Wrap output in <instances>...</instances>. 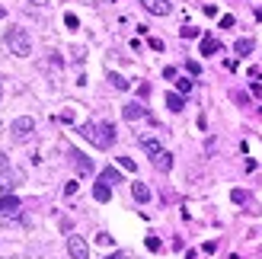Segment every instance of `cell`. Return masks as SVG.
Instances as JSON below:
<instances>
[{
  "label": "cell",
  "instance_id": "1",
  "mask_svg": "<svg viewBox=\"0 0 262 259\" xmlns=\"http://www.w3.org/2000/svg\"><path fill=\"white\" fill-rule=\"evenodd\" d=\"M80 135L90 141L93 147H99V150H106V147H112V141H115V128L109 125V122H86V125H80Z\"/></svg>",
  "mask_w": 262,
  "mask_h": 259
},
{
  "label": "cell",
  "instance_id": "2",
  "mask_svg": "<svg viewBox=\"0 0 262 259\" xmlns=\"http://www.w3.org/2000/svg\"><path fill=\"white\" fill-rule=\"evenodd\" d=\"M7 48H10L16 58H29V55H32V38H29V32L19 29V26H16V29H10V32H7Z\"/></svg>",
  "mask_w": 262,
  "mask_h": 259
},
{
  "label": "cell",
  "instance_id": "3",
  "mask_svg": "<svg viewBox=\"0 0 262 259\" xmlns=\"http://www.w3.org/2000/svg\"><path fill=\"white\" fill-rule=\"evenodd\" d=\"M32 132H35V119H29V115H19V119H13V125H10V138L19 141V144L29 141Z\"/></svg>",
  "mask_w": 262,
  "mask_h": 259
},
{
  "label": "cell",
  "instance_id": "4",
  "mask_svg": "<svg viewBox=\"0 0 262 259\" xmlns=\"http://www.w3.org/2000/svg\"><path fill=\"white\" fill-rule=\"evenodd\" d=\"M23 183V173L13 170V166H7V170H0V192L4 196H13V189H16Z\"/></svg>",
  "mask_w": 262,
  "mask_h": 259
},
{
  "label": "cell",
  "instance_id": "5",
  "mask_svg": "<svg viewBox=\"0 0 262 259\" xmlns=\"http://www.w3.org/2000/svg\"><path fill=\"white\" fill-rule=\"evenodd\" d=\"M68 253H71V259H90L86 240H83L80 234H71V237H68Z\"/></svg>",
  "mask_w": 262,
  "mask_h": 259
},
{
  "label": "cell",
  "instance_id": "6",
  "mask_svg": "<svg viewBox=\"0 0 262 259\" xmlns=\"http://www.w3.org/2000/svg\"><path fill=\"white\" fill-rule=\"evenodd\" d=\"M23 211V202L16 196H4L0 199V218H19Z\"/></svg>",
  "mask_w": 262,
  "mask_h": 259
},
{
  "label": "cell",
  "instance_id": "7",
  "mask_svg": "<svg viewBox=\"0 0 262 259\" xmlns=\"http://www.w3.org/2000/svg\"><path fill=\"white\" fill-rule=\"evenodd\" d=\"M141 7L147 10L150 16H169V10H173L169 0H141Z\"/></svg>",
  "mask_w": 262,
  "mask_h": 259
},
{
  "label": "cell",
  "instance_id": "8",
  "mask_svg": "<svg viewBox=\"0 0 262 259\" xmlns=\"http://www.w3.org/2000/svg\"><path fill=\"white\" fill-rule=\"evenodd\" d=\"M68 154H71V160H74V166H77L80 173H90V170H93V163H90V157H83L80 150H68Z\"/></svg>",
  "mask_w": 262,
  "mask_h": 259
},
{
  "label": "cell",
  "instance_id": "9",
  "mask_svg": "<svg viewBox=\"0 0 262 259\" xmlns=\"http://www.w3.org/2000/svg\"><path fill=\"white\" fill-rule=\"evenodd\" d=\"M93 199H96V202H109V199H112V186L99 179V183L93 186Z\"/></svg>",
  "mask_w": 262,
  "mask_h": 259
},
{
  "label": "cell",
  "instance_id": "10",
  "mask_svg": "<svg viewBox=\"0 0 262 259\" xmlns=\"http://www.w3.org/2000/svg\"><path fill=\"white\" fill-rule=\"evenodd\" d=\"M141 147H144V154H150V160H154L157 154L163 150V144H160L157 138H141Z\"/></svg>",
  "mask_w": 262,
  "mask_h": 259
},
{
  "label": "cell",
  "instance_id": "11",
  "mask_svg": "<svg viewBox=\"0 0 262 259\" xmlns=\"http://www.w3.org/2000/svg\"><path fill=\"white\" fill-rule=\"evenodd\" d=\"M154 166H157V170H173V154H166V150H160V154H157V157H154Z\"/></svg>",
  "mask_w": 262,
  "mask_h": 259
},
{
  "label": "cell",
  "instance_id": "12",
  "mask_svg": "<svg viewBox=\"0 0 262 259\" xmlns=\"http://www.w3.org/2000/svg\"><path fill=\"white\" fill-rule=\"evenodd\" d=\"M217 51H221V42L211 38V35H205L202 38V55H217Z\"/></svg>",
  "mask_w": 262,
  "mask_h": 259
},
{
  "label": "cell",
  "instance_id": "13",
  "mask_svg": "<svg viewBox=\"0 0 262 259\" xmlns=\"http://www.w3.org/2000/svg\"><path fill=\"white\" fill-rule=\"evenodd\" d=\"M131 196H135L138 202H150V189L144 183H131Z\"/></svg>",
  "mask_w": 262,
  "mask_h": 259
},
{
  "label": "cell",
  "instance_id": "14",
  "mask_svg": "<svg viewBox=\"0 0 262 259\" xmlns=\"http://www.w3.org/2000/svg\"><path fill=\"white\" fill-rule=\"evenodd\" d=\"M99 179H102V183H109V186H115V183H122V176H119V170H112V166H106V170L99 173Z\"/></svg>",
  "mask_w": 262,
  "mask_h": 259
},
{
  "label": "cell",
  "instance_id": "15",
  "mask_svg": "<svg viewBox=\"0 0 262 259\" xmlns=\"http://www.w3.org/2000/svg\"><path fill=\"white\" fill-rule=\"evenodd\" d=\"M144 115V106H138V102H131V106H125V119L128 122H138Z\"/></svg>",
  "mask_w": 262,
  "mask_h": 259
},
{
  "label": "cell",
  "instance_id": "16",
  "mask_svg": "<svg viewBox=\"0 0 262 259\" xmlns=\"http://www.w3.org/2000/svg\"><path fill=\"white\" fill-rule=\"evenodd\" d=\"M166 106H169V112H182V96L179 93H166Z\"/></svg>",
  "mask_w": 262,
  "mask_h": 259
},
{
  "label": "cell",
  "instance_id": "17",
  "mask_svg": "<svg viewBox=\"0 0 262 259\" xmlns=\"http://www.w3.org/2000/svg\"><path fill=\"white\" fill-rule=\"evenodd\" d=\"M233 51H237V55H250V51H253V38H240V42L237 45H233Z\"/></svg>",
  "mask_w": 262,
  "mask_h": 259
},
{
  "label": "cell",
  "instance_id": "18",
  "mask_svg": "<svg viewBox=\"0 0 262 259\" xmlns=\"http://www.w3.org/2000/svg\"><path fill=\"white\" fill-rule=\"evenodd\" d=\"M192 87H195V83L189 80V77H179V80H176V93L186 96V93H192Z\"/></svg>",
  "mask_w": 262,
  "mask_h": 259
},
{
  "label": "cell",
  "instance_id": "19",
  "mask_svg": "<svg viewBox=\"0 0 262 259\" xmlns=\"http://www.w3.org/2000/svg\"><path fill=\"white\" fill-rule=\"evenodd\" d=\"M109 80H112V87H115V90H128V80H125L122 74H112Z\"/></svg>",
  "mask_w": 262,
  "mask_h": 259
},
{
  "label": "cell",
  "instance_id": "20",
  "mask_svg": "<svg viewBox=\"0 0 262 259\" xmlns=\"http://www.w3.org/2000/svg\"><path fill=\"white\" fill-rule=\"evenodd\" d=\"M119 166L128 170V173H135V160H131V157H119Z\"/></svg>",
  "mask_w": 262,
  "mask_h": 259
},
{
  "label": "cell",
  "instance_id": "21",
  "mask_svg": "<svg viewBox=\"0 0 262 259\" xmlns=\"http://www.w3.org/2000/svg\"><path fill=\"white\" fill-rule=\"evenodd\" d=\"M179 35H182V38H195V35H199V29H192V26H182Z\"/></svg>",
  "mask_w": 262,
  "mask_h": 259
},
{
  "label": "cell",
  "instance_id": "22",
  "mask_svg": "<svg viewBox=\"0 0 262 259\" xmlns=\"http://www.w3.org/2000/svg\"><path fill=\"white\" fill-rule=\"evenodd\" d=\"M186 71H189L192 77H199V74H202V68H199V64H195V61H186Z\"/></svg>",
  "mask_w": 262,
  "mask_h": 259
},
{
  "label": "cell",
  "instance_id": "23",
  "mask_svg": "<svg viewBox=\"0 0 262 259\" xmlns=\"http://www.w3.org/2000/svg\"><path fill=\"white\" fill-rule=\"evenodd\" d=\"M64 26H68V29H77V16H74V13H68V16H64Z\"/></svg>",
  "mask_w": 262,
  "mask_h": 259
},
{
  "label": "cell",
  "instance_id": "24",
  "mask_svg": "<svg viewBox=\"0 0 262 259\" xmlns=\"http://www.w3.org/2000/svg\"><path fill=\"white\" fill-rule=\"evenodd\" d=\"M147 250L157 253V250H160V240H157V237H147Z\"/></svg>",
  "mask_w": 262,
  "mask_h": 259
},
{
  "label": "cell",
  "instance_id": "25",
  "mask_svg": "<svg viewBox=\"0 0 262 259\" xmlns=\"http://www.w3.org/2000/svg\"><path fill=\"white\" fill-rule=\"evenodd\" d=\"M96 243H99V247H109L112 237H109V234H99V237H96Z\"/></svg>",
  "mask_w": 262,
  "mask_h": 259
},
{
  "label": "cell",
  "instance_id": "26",
  "mask_svg": "<svg viewBox=\"0 0 262 259\" xmlns=\"http://www.w3.org/2000/svg\"><path fill=\"white\" fill-rule=\"evenodd\" d=\"M0 170H7V157H4V154H0Z\"/></svg>",
  "mask_w": 262,
  "mask_h": 259
},
{
  "label": "cell",
  "instance_id": "27",
  "mask_svg": "<svg viewBox=\"0 0 262 259\" xmlns=\"http://www.w3.org/2000/svg\"><path fill=\"white\" fill-rule=\"evenodd\" d=\"M109 259H128V256H125V253H112Z\"/></svg>",
  "mask_w": 262,
  "mask_h": 259
},
{
  "label": "cell",
  "instance_id": "28",
  "mask_svg": "<svg viewBox=\"0 0 262 259\" xmlns=\"http://www.w3.org/2000/svg\"><path fill=\"white\" fill-rule=\"evenodd\" d=\"M29 4H35V7H42V4H45V0H29Z\"/></svg>",
  "mask_w": 262,
  "mask_h": 259
},
{
  "label": "cell",
  "instance_id": "29",
  "mask_svg": "<svg viewBox=\"0 0 262 259\" xmlns=\"http://www.w3.org/2000/svg\"><path fill=\"white\" fill-rule=\"evenodd\" d=\"M0 16H4V10H0Z\"/></svg>",
  "mask_w": 262,
  "mask_h": 259
}]
</instances>
